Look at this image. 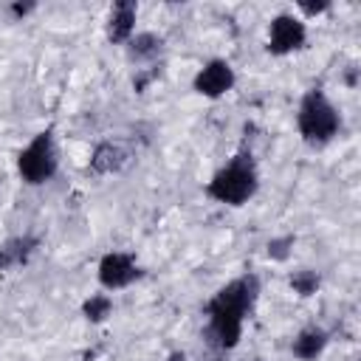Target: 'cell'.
<instances>
[{
  "label": "cell",
  "instance_id": "cell-3",
  "mask_svg": "<svg viewBox=\"0 0 361 361\" xmlns=\"http://www.w3.org/2000/svg\"><path fill=\"white\" fill-rule=\"evenodd\" d=\"M296 124H299V133L307 144L324 147L327 141H333L338 135L341 116L322 90H310V93H305V99L299 104Z\"/></svg>",
  "mask_w": 361,
  "mask_h": 361
},
{
  "label": "cell",
  "instance_id": "cell-1",
  "mask_svg": "<svg viewBox=\"0 0 361 361\" xmlns=\"http://www.w3.org/2000/svg\"><path fill=\"white\" fill-rule=\"evenodd\" d=\"M259 293V282L254 274L231 279L226 288H220L209 302V333L217 347L231 350L240 341L243 319L251 313Z\"/></svg>",
  "mask_w": 361,
  "mask_h": 361
},
{
  "label": "cell",
  "instance_id": "cell-4",
  "mask_svg": "<svg viewBox=\"0 0 361 361\" xmlns=\"http://www.w3.org/2000/svg\"><path fill=\"white\" fill-rule=\"evenodd\" d=\"M17 169L20 178L31 186L45 183L56 172V147H54V133L42 130L31 138V144L17 155Z\"/></svg>",
  "mask_w": 361,
  "mask_h": 361
},
{
  "label": "cell",
  "instance_id": "cell-12",
  "mask_svg": "<svg viewBox=\"0 0 361 361\" xmlns=\"http://www.w3.org/2000/svg\"><path fill=\"white\" fill-rule=\"evenodd\" d=\"M161 48H164V39H161L158 34H152V31H141V34H135V37L127 39V54H130V59H135V62H149V59H155V56L161 54Z\"/></svg>",
  "mask_w": 361,
  "mask_h": 361
},
{
  "label": "cell",
  "instance_id": "cell-7",
  "mask_svg": "<svg viewBox=\"0 0 361 361\" xmlns=\"http://www.w3.org/2000/svg\"><path fill=\"white\" fill-rule=\"evenodd\" d=\"M141 276L135 259L130 254H121V251H110L102 257L99 262V282L107 288V290H118V288H127L133 285L135 279Z\"/></svg>",
  "mask_w": 361,
  "mask_h": 361
},
{
  "label": "cell",
  "instance_id": "cell-14",
  "mask_svg": "<svg viewBox=\"0 0 361 361\" xmlns=\"http://www.w3.org/2000/svg\"><path fill=\"white\" fill-rule=\"evenodd\" d=\"M319 285H322V276L316 271H310V268H302V271L290 274V288L299 296H313L319 290Z\"/></svg>",
  "mask_w": 361,
  "mask_h": 361
},
{
  "label": "cell",
  "instance_id": "cell-17",
  "mask_svg": "<svg viewBox=\"0 0 361 361\" xmlns=\"http://www.w3.org/2000/svg\"><path fill=\"white\" fill-rule=\"evenodd\" d=\"M28 11H34V3H14L11 6V14H17V17H25Z\"/></svg>",
  "mask_w": 361,
  "mask_h": 361
},
{
  "label": "cell",
  "instance_id": "cell-16",
  "mask_svg": "<svg viewBox=\"0 0 361 361\" xmlns=\"http://www.w3.org/2000/svg\"><path fill=\"white\" fill-rule=\"evenodd\" d=\"M327 8H330V0H322V3H307V0H302V3H299V11L307 14V17H319V14H324Z\"/></svg>",
  "mask_w": 361,
  "mask_h": 361
},
{
  "label": "cell",
  "instance_id": "cell-15",
  "mask_svg": "<svg viewBox=\"0 0 361 361\" xmlns=\"http://www.w3.org/2000/svg\"><path fill=\"white\" fill-rule=\"evenodd\" d=\"M293 243H296V240H293L290 234L268 240V257H271V259H276V262H285V259L290 257V248H293Z\"/></svg>",
  "mask_w": 361,
  "mask_h": 361
},
{
  "label": "cell",
  "instance_id": "cell-5",
  "mask_svg": "<svg viewBox=\"0 0 361 361\" xmlns=\"http://www.w3.org/2000/svg\"><path fill=\"white\" fill-rule=\"evenodd\" d=\"M307 39V28L299 17L293 14H276L271 20V28H268V51L274 56H285V54H293L305 45Z\"/></svg>",
  "mask_w": 361,
  "mask_h": 361
},
{
  "label": "cell",
  "instance_id": "cell-18",
  "mask_svg": "<svg viewBox=\"0 0 361 361\" xmlns=\"http://www.w3.org/2000/svg\"><path fill=\"white\" fill-rule=\"evenodd\" d=\"M355 71H358L355 65H350V71H347V85L350 87H355Z\"/></svg>",
  "mask_w": 361,
  "mask_h": 361
},
{
  "label": "cell",
  "instance_id": "cell-2",
  "mask_svg": "<svg viewBox=\"0 0 361 361\" xmlns=\"http://www.w3.org/2000/svg\"><path fill=\"white\" fill-rule=\"evenodd\" d=\"M257 186H259V178H257L251 155H237L231 164L214 172V178L206 186V195L226 206H243L254 197Z\"/></svg>",
  "mask_w": 361,
  "mask_h": 361
},
{
  "label": "cell",
  "instance_id": "cell-11",
  "mask_svg": "<svg viewBox=\"0 0 361 361\" xmlns=\"http://www.w3.org/2000/svg\"><path fill=\"white\" fill-rule=\"evenodd\" d=\"M37 248V240L34 237H11L0 245V271H8L14 265H23L31 251Z\"/></svg>",
  "mask_w": 361,
  "mask_h": 361
},
{
  "label": "cell",
  "instance_id": "cell-10",
  "mask_svg": "<svg viewBox=\"0 0 361 361\" xmlns=\"http://www.w3.org/2000/svg\"><path fill=\"white\" fill-rule=\"evenodd\" d=\"M324 347H327V333H324L322 327H305V330L293 338V344H290L293 355L302 358V361L319 358V355L324 353Z\"/></svg>",
  "mask_w": 361,
  "mask_h": 361
},
{
  "label": "cell",
  "instance_id": "cell-9",
  "mask_svg": "<svg viewBox=\"0 0 361 361\" xmlns=\"http://www.w3.org/2000/svg\"><path fill=\"white\" fill-rule=\"evenodd\" d=\"M124 164H127V152H124L118 144H113V141L99 144V147L93 149V155H90V169H93L96 175L118 172Z\"/></svg>",
  "mask_w": 361,
  "mask_h": 361
},
{
  "label": "cell",
  "instance_id": "cell-19",
  "mask_svg": "<svg viewBox=\"0 0 361 361\" xmlns=\"http://www.w3.org/2000/svg\"><path fill=\"white\" fill-rule=\"evenodd\" d=\"M166 361H189V358H186L183 353H169V358H166Z\"/></svg>",
  "mask_w": 361,
  "mask_h": 361
},
{
  "label": "cell",
  "instance_id": "cell-8",
  "mask_svg": "<svg viewBox=\"0 0 361 361\" xmlns=\"http://www.w3.org/2000/svg\"><path fill=\"white\" fill-rule=\"evenodd\" d=\"M135 14H138V6L133 0H118L110 11V20H107V39L110 42H127L133 37V28H135Z\"/></svg>",
  "mask_w": 361,
  "mask_h": 361
},
{
  "label": "cell",
  "instance_id": "cell-6",
  "mask_svg": "<svg viewBox=\"0 0 361 361\" xmlns=\"http://www.w3.org/2000/svg\"><path fill=\"white\" fill-rule=\"evenodd\" d=\"M192 87L206 99H220L234 87V68L226 59H212L195 73Z\"/></svg>",
  "mask_w": 361,
  "mask_h": 361
},
{
  "label": "cell",
  "instance_id": "cell-13",
  "mask_svg": "<svg viewBox=\"0 0 361 361\" xmlns=\"http://www.w3.org/2000/svg\"><path fill=\"white\" fill-rule=\"evenodd\" d=\"M82 313H85V319H87V322L99 324V322H104V319L113 313V299H110L107 293H96V296L85 299Z\"/></svg>",
  "mask_w": 361,
  "mask_h": 361
}]
</instances>
